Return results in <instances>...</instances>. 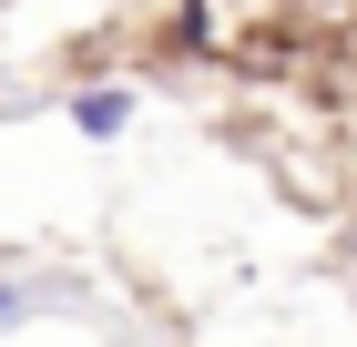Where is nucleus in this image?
Segmentation results:
<instances>
[{"label":"nucleus","mask_w":357,"mask_h":347,"mask_svg":"<svg viewBox=\"0 0 357 347\" xmlns=\"http://www.w3.org/2000/svg\"><path fill=\"white\" fill-rule=\"evenodd\" d=\"M72 123H82L92 143H112L123 123H133V82H92V92H72Z\"/></svg>","instance_id":"nucleus-1"},{"label":"nucleus","mask_w":357,"mask_h":347,"mask_svg":"<svg viewBox=\"0 0 357 347\" xmlns=\"http://www.w3.org/2000/svg\"><path fill=\"white\" fill-rule=\"evenodd\" d=\"M21 317H31V296L10 286V276H0V327H21Z\"/></svg>","instance_id":"nucleus-2"}]
</instances>
